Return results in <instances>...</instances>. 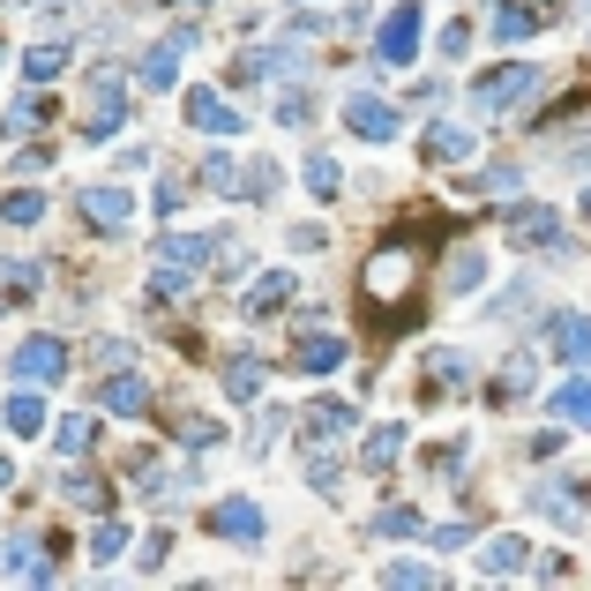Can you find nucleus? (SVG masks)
I'll return each mask as SVG.
<instances>
[{
    "instance_id": "nucleus-1",
    "label": "nucleus",
    "mask_w": 591,
    "mask_h": 591,
    "mask_svg": "<svg viewBox=\"0 0 591 591\" xmlns=\"http://www.w3.org/2000/svg\"><path fill=\"white\" fill-rule=\"evenodd\" d=\"M225 232H172L166 248H158V270H150V293L158 299H180L195 293V270H203V254L217 248Z\"/></svg>"
},
{
    "instance_id": "nucleus-2",
    "label": "nucleus",
    "mask_w": 591,
    "mask_h": 591,
    "mask_svg": "<svg viewBox=\"0 0 591 591\" xmlns=\"http://www.w3.org/2000/svg\"><path fill=\"white\" fill-rule=\"evenodd\" d=\"M539 90H547V68L509 60V68H487V76L471 83V105H479V113H516V105H532Z\"/></svg>"
},
{
    "instance_id": "nucleus-3",
    "label": "nucleus",
    "mask_w": 591,
    "mask_h": 591,
    "mask_svg": "<svg viewBox=\"0 0 591 591\" xmlns=\"http://www.w3.org/2000/svg\"><path fill=\"white\" fill-rule=\"evenodd\" d=\"M127 127V83L105 68V76H90V105H83V121H76V135L83 143H113Z\"/></svg>"
},
{
    "instance_id": "nucleus-4",
    "label": "nucleus",
    "mask_w": 591,
    "mask_h": 591,
    "mask_svg": "<svg viewBox=\"0 0 591 591\" xmlns=\"http://www.w3.org/2000/svg\"><path fill=\"white\" fill-rule=\"evenodd\" d=\"M420 23H427V8H412V0L382 15V31H375V60L382 68H405V60L420 53Z\"/></svg>"
},
{
    "instance_id": "nucleus-5",
    "label": "nucleus",
    "mask_w": 591,
    "mask_h": 591,
    "mask_svg": "<svg viewBox=\"0 0 591 591\" xmlns=\"http://www.w3.org/2000/svg\"><path fill=\"white\" fill-rule=\"evenodd\" d=\"M187 45H195V23H172L166 38L143 53V68H135V83H150V90H172L180 83V60H187Z\"/></svg>"
},
{
    "instance_id": "nucleus-6",
    "label": "nucleus",
    "mask_w": 591,
    "mask_h": 591,
    "mask_svg": "<svg viewBox=\"0 0 591 591\" xmlns=\"http://www.w3.org/2000/svg\"><path fill=\"white\" fill-rule=\"evenodd\" d=\"M180 113H187V127H203V135H248V113H240V105H225V98L203 90V83H187Z\"/></svg>"
},
{
    "instance_id": "nucleus-7",
    "label": "nucleus",
    "mask_w": 591,
    "mask_h": 591,
    "mask_svg": "<svg viewBox=\"0 0 591 591\" xmlns=\"http://www.w3.org/2000/svg\"><path fill=\"white\" fill-rule=\"evenodd\" d=\"M8 375L15 382H60L68 375V344L60 338H23L15 352H8Z\"/></svg>"
},
{
    "instance_id": "nucleus-8",
    "label": "nucleus",
    "mask_w": 591,
    "mask_h": 591,
    "mask_svg": "<svg viewBox=\"0 0 591 591\" xmlns=\"http://www.w3.org/2000/svg\"><path fill=\"white\" fill-rule=\"evenodd\" d=\"M344 135L352 143H397V105H382V98H344Z\"/></svg>"
},
{
    "instance_id": "nucleus-9",
    "label": "nucleus",
    "mask_w": 591,
    "mask_h": 591,
    "mask_svg": "<svg viewBox=\"0 0 591 591\" xmlns=\"http://www.w3.org/2000/svg\"><path fill=\"white\" fill-rule=\"evenodd\" d=\"M509 240L516 248H561V217L547 211V203H509Z\"/></svg>"
},
{
    "instance_id": "nucleus-10",
    "label": "nucleus",
    "mask_w": 591,
    "mask_h": 591,
    "mask_svg": "<svg viewBox=\"0 0 591 591\" xmlns=\"http://www.w3.org/2000/svg\"><path fill=\"white\" fill-rule=\"evenodd\" d=\"M83 217L98 232H127V225H135V195L113 187V180H105V187H83Z\"/></svg>"
},
{
    "instance_id": "nucleus-11",
    "label": "nucleus",
    "mask_w": 591,
    "mask_h": 591,
    "mask_svg": "<svg viewBox=\"0 0 591 591\" xmlns=\"http://www.w3.org/2000/svg\"><path fill=\"white\" fill-rule=\"evenodd\" d=\"M547 352L561 367H591V315H554L547 322Z\"/></svg>"
},
{
    "instance_id": "nucleus-12",
    "label": "nucleus",
    "mask_w": 591,
    "mask_h": 591,
    "mask_svg": "<svg viewBox=\"0 0 591 591\" xmlns=\"http://www.w3.org/2000/svg\"><path fill=\"white\" fill-rule=\"evenodd\" d=\"M211 532H217V539H240V547H254V539H262V509H254L248 495H232V502L211 509Z\"/></svg>"
},
{
    "instance_id": "nucleus-13",
    "label": "nucleus",
    "mask_w": 591,
    "mask_h": 591,
    "mask_svg": "<svg viewBox=\"0 0 591 591\" xmlns=\"http://www.w3.org/2000/svg\"><path fill=\"white\" fill-rule=\"evenodd\" d=\"M487 31H495V38H502V45H524V38H539L547 23H539V8H532V0H495V15H487Z\"/></svg>"
},
{
    "instance_id": "nucleus-14",
    "label": "nucleus",
    "mask_w": 591,
    "mask_h": 591,
    "mask_svg": "<svg viewBox=\"0 0 591 591\" xmlns=\"http://www.w3.org/2000/svg\"><path fill=\"white\" fill-rule=\"evenodd\" d=\"M240 76L262 83V76H307V45H270V53H240Z\"/></svg>"
},
{
    "instance_id": "nucleus-15",
    "label": "nucleus",
    "mask_w": 591,
    "mask_h": 591,
    "mask_svg": "<svg viewBox=\"0 0 591 591\" xmlns=\"http://www.w3.org/2000/svg\"><path fill=\"white\" fill-rule=\"evenodd\" d=\"M405 277H412V254H405V248H382L375 270H367V299H397V293H405Z\"/></svg>"
},
{
    "instance_id": "nucleus-16",
    "label": "nucleus",
    "mask_w": 591,
    "mask_h": 591,
    "mask_svg": "<svg viewBox=\"0 0 591 591\" xmlns=\"http://www.w3.org/2000/svg\"><path fill=\"white\" fill-rule=\"evenodd\" d=\"M524 561H532V547H524L516 532H495V539L479 547V577H516Z\"/></svg>"
},
{
    "instance_id": "nucleus-17",
    "label": "nucleus",
    "mask_w": 591,
    "mask_h": 591,
    "mask_svg": "<svg viewBox=\"0 0 591 591\" xmlns=\"http://www.w3.org/2000/svg\"><path fill=\"white\" fill-rule=\"evenodd\" d=\"M285 299H299V270H270L248 285V315H277Z\"/></svg>"
},
{
    "instance_id": "nucleus-18",
    "label": "nucleus",
    "mask_w": 591,
    "mask_h": 591,
    "mask_svg": "<svg viewBox=\"0 0 591 591\" xmlns=\"http://www.w3.org/2000/svg\"><path fill=\"white\" fill-rule=\"evenodd\" d=\"M0 577H31V584H53V561L38 554V539H8V547H0Z\"/></svg>"
},
{
    "instance_id": "nucleus-19",
    "label": "nucleus",
    "mask_w": 591,
    "mask_h": 591,
    "mask_svg": "<svg viewBox=\"0 0 591 591\" xmlns=\"http://www.w3.org/2000/svg\"><path fill=\"white\" fill-rule=\"evenodd\" d=\"M532 509H547L554 524H584V487H569V479H547V487L532 495Z\"/></svg>"
},
{
    "instance_id": "nucleus-20",
    "label": "nucleus",
    "mask_w": 591,
    "mask_h": 591,
    "mask_svg": "<svg viewBox=\"0 0 591 591\" xmlns=\"http://www.w3.org/2000/svg\"><path fill=\"white\" fill-rule=\"evenodd\" d=\"M427 158H434V166H465V158H471V127L434 121V127H427Z\"/></svg>"
},
{
    "instance_id": "nucleus-21",
    "label": "nucleus",
    "mask_w": 591,
    "mask_h": 591,
    "mask_svg": "<svg viewBox=\"0 0 591 591\" xmlns=\"http://www.w3.org/2000/svg\"><path fill=\"white\" fill-rule=\"evenodd\" d=\"M299 367H307V375H338L344 367V338H330V330L307 338V330H299Z\"/></svg>"
},
{
    "instance_id": "nucleus-22",
    "label": "nucleus",
    "mask_w": 591,
    "mask_h": 591,
    "mask_svg": "<svg viewBox=\"0 0 591 591\" xmlns=\"http://www.w3.org/2000/svg\"><path fill=\"white\" fill-rule=\"evenodd\" d=\"M105 412L143 420V412H150V382H143V375H113V382H105Z\"/></svg>"
},
{
    "instance_id": "nucleus-23",
    "label": "nucleus",
    "mask_w": 591,
    "mask_h": 591,
    "mask_svg": "<svg viewBox=\"0 0 591 591\" xmlns=\"http://www.w3.org/2000/svg\"><path fill=\"white\" fill-rule=\"evenodd\" d=\"M352 427H360L352 405H307V412H299V434H322V442H330V434H352Z\"/></svg>"
},
{
    "instance_id": "nucleus-24",
    "label": "nucleus",
    "mask_w": 591,
    "mask_h": 591,
    "mask_svg": "<svg viewBox=\"0 0 591 591\" xmlns=\"http://www.w3.org/2000/svg\"><path fill=\"white\" fill-rule=\"evenodd\" d=\"M547 420H569V427H591V382H561L547 397Z\"/></svg>"
},
{
    "instance_id": "nucleus-25",
    "label": "nucleus",
    "mask_w": 591,
    "mask_h": 591,
    "mask_svg": "<svg viewBox=\"0 0 591 591\" xmlns=\"http://www.w3.org/2000/svg\"><path fill=\"white\" fill-rule=\"evenodd\" d=\"M479 277H487V254H479V248H457V254H450V270H442L450 293H479Z\"/></svg>"
},
{
    "instance_id": "nucleus-26",
    "label": "nucleus",
    "mask_w": 591,
    "mask_h": 591,
    "mask_svg": "<svg viewBox=\"0 0 591 591\" xmlns=\"http://www.w3.org/2000/svg\"><path fill=\"white\" fill-rule=\"evenodd\" d=\"M420 375L434 382V389H465V382H471V360H465V352H427Z\"/></svg>"
},
{
    "instance_id": "nucleus-27",
    "label": "nucleus",
    "mask_w": 591,
    "mask_h": 591,
    "mask_svg": "<svg viewBox=\"0 0 591 591\" xmlns=\"http://www.w3.org/2000/svg\"><path fill=\"white\" fill-rule=\"evenodd\" d=\"M262 360H232V367H225V397H232V405H254V397H262Z\"/></svg>"
},
{
    "instance_id": "nucleus-28",
    "label": "nucleus",
    "mask_w": 591,
    "mask_h": 591,
    "mask_svg": "<svg viewBox=\"0 0 591 591\" xmlns=\"http://www.w3.org/2000/svg\"><path fill=\"white\" fill-rule=\"evenodd\" d=\"M412 532H420V509H375V516H367V539H412Z\"/></svg>"
},
{
    "instance_id": "nucleus-29",
    "label": "nucleus",
    "mask_w": 591,
    "mask_h": 591,
    "mask_svg": "<svg viewBox=\"0 0 591 591\" xmlns=\"http://www.w3.org/2000/svg\"><path fill=\"white\" fill-rule=\"evenodd\" d=\"M299 180H307V195H315V203H330V195H338V187H344L338 158H322V150H315V158L299 166Z\"/></svg>"
},
{
    "instance_id": "nucleus-30",
    "label": "nucleus",
    "mask_w": 591,
    "mask_h": 591,
    "mask_svg": "<svg viewBox=\"0 0 591 591\" xmlns=\"http://www.w3.org/2000/svg\"><path fill=\"white\" fill-rule=\"evenodd\" d=\"M60 68H68V45H60V38H53V45H31V53H23V76H31V83H53Z\"/></svg>"
},
{
    "instance_id": "nucleus-31",
    "label": "nucleus",
    "mask_w": 591,
    "mask_h": 591,
    "mask_svg": "<svg viewBox=\"0 0 591 591\" xmlns=\"http://www.w3.org/2000/svg\"><path fill=\"white\" fill-rule=\"evenodd\" d=\"M0 420L15 427V434H45V405H38V389H23V397H8V412Z\"/></svg>"
},
{
    "instance_id": "nucleus-32",
    "label": "nucleus",
    "mask_w": 591,
    "mask_h": 591,
    "mask_svg": "<svg viewBox=\"0 0 591 591\" xmlns=\"http://www.w3.org/2000/svg\"><path fill=\"white\" fill-rule=\"evenodd\" d=\"M397 450H405V427H375V434H367V471H389Z\"/></svg>"
},
{
    "instance_id": "nucleus-33",
    "label": "nucleus",
    "mask_w": 591,
    "mask_h": 591,
    "mask_svg": "<svg viewBox=\"0 0 591 591\" xmlns=\"http://www.w3.org/2000/svg\"><path fill=\"white\" fill-rule=\"evenodd\" d=\"M53 450H60V457H90V420H83V412L53 427Z\"/></svg>"
},
{
    "instance_id": "nucleus-34",
    "label": "nucleus",
    "mask_w": 591,
    "mask_h": 591,
    "mask_svg": "<svg viewBox=\"0 0 591 591\" xmlns=\"http://www.w3.org/2000/svg\"><path fill=\"white\" fill-rule=\"evenodd\" d=\"M382 584L420 591V584H434V561H389V569H382Z\"/></svg>"
},
{
    "instance_id": "nucleus-35",
    "label": "nucleus",
    "mask_w": 591,
    "mask_h": 591,
    "mask_svg": "<svg viewBox=\"0 0 591 591\" xmlns=\"http://www.w3.org/2000/svg\"><path fill=\"white\" fill-rule=\"evenodd\" d=\"M0 217H8V225H38V217H45V195H31V187H15V195L0 203Z\"/></svg>"
},
{
    "instance_id": "nucleus-36",
    "label": "nucleus",
    "mask_w": 591,
    "mask_h": 591,
    "mask_svg": "<svg viewBox=\"0 0 591 591\" xmlns=\"http://www.w3.org/2000/svg\"><path fill=\"white\" fill-rule=\"evenodd\" d=\"M524 389H532V367H524V360H509L502 375H495V405H516Z\"/></svg>"
},
{
    "instance_id": "nucleus-37",
    "label": "nucleus",
    "mask_w": 591,
    "mask_h": 591,
    "mask_svg": "<svg viewBox=\"0 0 591 591\" xmlns=\"http://www.w3.org/2000/svg\"><path fill=\"white\" fill-rule=\"evenodd\" d=\"M203 180H211L217 195H240V166H232L225 150H217V158H203Z\"/></svg>"
},
{
    "instance_id": "nucleus-38",
    "label": "nucleus",
    "mask_w": 591,
    "mask_h": 591,
    "mask_svg": "<svg viewBox=\"0 0 591 591\" xmlns=\"http://www.w3.org/2000/svg\"><path fill=\"white\" fill-rule=\"evenodd\" d=\"M113 554H127V524H98L90 532V561H113Z\"/></svg>"
},
{
    "instance_id": "nucleus-39",
    "label": "nucleus",
    "mask_w": 591,
    "mask_h": 591,
    "mask_svg": "<svg viewBox=\"0 0 591 591\" xmlns=\"http://www.w3.org/2000/svg\"><path fill=\"white\" fill-rule=\"evenodd\" d=\"M270 187H277V166H270V158H254V166L240 172V195H270Z\"/></svg>"
},
{
    "instance_id": "nucleus-40",
    "label": "nucleus",
    "mask_w": 591,
    "mask_h": 591,
    "mask_svg": "<svg viewBox=\"0 0 591 591\" xmlns=\"http://www.w3.org/2000/svg\"><path fill=\"white\" fill-rule=\"evenodd\" d=\"M285 248H293V254H322V248H330V232H322V225H293Z\"/></svg>"
},
{
    "instance_id": "nucleus-41",
    "label": "nucleus",
    "mask_w": 591,
    "mask_h": 591,
    "mask_svg": "<svg viewBox=\"0 0 591 591\" xmlns=\"http://www.w3.org/2000/svg\"><path fill=\"white\" fill-rule=\"evenodd\" d=\"M60 495H68L76 509H98V495H105V487H98L90 471H68V487H60Z\"/></svg>"
},
{
    "instance_id": "nucleus-42",
    "label": "nucleus",
    "mask_w": 591,
    "mask_h": 591,
    "mask_svg": "<svg viewBox=\"0 0 591 591\" xmlns=\"http://www.w3.org/2000/svg\"><path fill=\"white\" fill-rule=\"evenodd\" d=\"M38 121H45V98H23V105L8 113V135H31Z\"/></svg>"
},
{
    "instance_id": "nucleus-43",
    "label": "nucleus",
    "mask_w": 591,
    "mask_h": 591,
    "mask_svg": "<svg viewBox=\"0 0 591 591\" xmlns=\"http://www.w3.org/2000/svg\"><path fill=\"white\" fill-rule=\"evenodd\" d=\"M307 479H315V487H322V495H338V457H307Z\"/></svg>"
},
{
    "instance_id": "nucleus-44",
    "label": "nucleus",
    "mask_w": 591,
    "mask_h": 591,
    "mask_svg": "<svg viewBox=\"0 0 591 591\" xmlns=\"http://www.w3.org/2000/svg\"><path fill=\"white\" fill-rule=\"evenodd\" d=\"M442 53L465 60V53H471V23H450V31H442Z\"/></svg>"
},
{
    "instance_id": "nucleus-45",
    "label": "nucleus",
    "mask_w": 591,
    "mask_h": 591,
    "mask_svg": "<svg viewBox=\"0 0 591 591\" xmlns=\"http://www.w3.org/2000/svg\"><path fill=\"white\" fill-rule=\"evenodd\" d=\"M307 113H315V98H299V90H293V98H285V105H277V121H285V127H299V121H307Z\"/></svg>"
},
{
    "instance_id": "nucleus-46",
    "label": "nucleus",
    "mask_w": 591,
    "mask_h": 591,
    "mask_svg": "<svg viewBox=\"0 0 591 591\" xmlns=\"http://www.w3.org/2000/svg\"><path fill=\"white\" fill-rule=\"evenodd\" d=\"M187 442H195V450H217L225 434H217V420H187Z\"/></svg>"
},
{
    "instance_id": "nucleus-47",
    "label": "nucleus",
    "mask_w": 591,
    "mask_h": 591,
    "mask_svg": "<svg viewBox=\"0 0 591 591\" xmlns=\"http://www.w3.org/2000/svg\"><path fill=\"white\" fill-rule=\"evenodd\" d=\"M0 487H15V465H8V457H0Z\"/></svg>"
},
{
    "instance_id": "nucleus-48",
    "label": "nucleus",
    "mask_w": 591,
    "mask_h": 591,
    "mask_svg": "<svg viewBox=\"0 0 591 591\" xmlns=\"http://www.w3.org/2000/svg\"><path fill=\"white\" fill-rule=\"evenodd\" d=\"M0 60H8V45H0Z\"/></svg>"
},
{
    "instance_id": "nucleus-49",
    "label": "nucleus",
    "mask_w": 591,
    "mask_h": 591,
    "mask_svg": "<svg viewBox=\"0 0 591 591\" xmlns=\"http://www.w3.org/2000/svg\"><path fill=\"white\" fill-rule=\"evenodd\" d=\"M293 8H307V0H293Z\"/></svg>"
}]
</instances>
